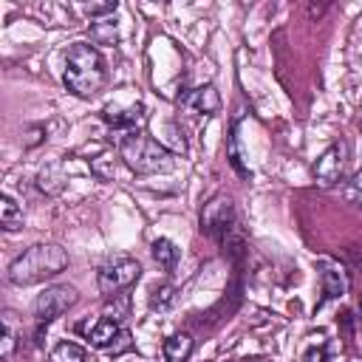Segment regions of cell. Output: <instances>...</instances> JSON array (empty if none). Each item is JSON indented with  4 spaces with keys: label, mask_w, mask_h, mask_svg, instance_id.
<instances>
[{
    "label": "cell",
    "mask_w": 362,
    "mask_h": 362,
    "mask_svg": "<svg viewBox=\"0 0 362 362\" xmlns=\"http://www.w3.org/2000/svg\"><path fill=\"white\" fill-rule=\"evenodd\" d=\"M105 79H107V65L96 45H90V42L68 45L62 82L74 96H79V99L96 96L105 88Z\"/></svg>",
    "instance_id": "obj_1"
},
{
    "label": "cell",
    "mask_w": 362,
    "mask_h": 362,
    "mask_svg": "<svg viewBox=\"0 0 362 362\" xmlns=\"http://www.w3.org/2000/svg\"><path fill=\"white\" fill-rule=\"evenodd\" d=\"M68 269V252L57 243H34L23 249L11 263H8V283L11 286H34L48 277H57L59 272Z\"/></svg>",
    "instance_id": "obj_2"
},
{
    "label": "cell",
    "mask_w": 362,
    "mask_h": 362,
    "mask_svg": "<svg viewBox=\"0 0 362 362\" xmlns=\"http://www.w3.org/2000/svg\"><path fill=\"white\" fill-rule=\"evenodd\" d=\"M119 156L122 161L136 173V175H156V173H170L175 167V156L156 139L133 130L124 133L119 141Z\"/></svg>",
    "instance_id": "obj_3"
},
{
    "label": "cell",
    "mask_w": 362,
    "mask_h": 362,
    "mask_svg": "<svg viewBox=\"0 0 362 362\" xmlns=\"http://www.w3.org/2000/svg\"><path fill=\"white\" fill-rule=\"evenodd\" d=\"M76 300H79V294H76V288L74 286H68V283H57V286H48L45 291H40L37 294V300H34V322H37V342H40V337H42V328H48L54 320H59L68 308H74L76 305Z\"/></svg>",
    "instance_id": "obj_4"
},
{
    "label": "cell",
    "mask_w": 362,
    "mask_h": 362,
    "mask_svg": "<svg viewBox=\"0 0 362 362\" xmlns=\"http://www.w3.org/2000/svg\"><path fill=\"white\" fill-rule=\"evenodd\" d=\"M141 277V266L130 255H113L107 257L96 272V286L105 297H113L119 291H127Z\"/></svg>",
    "instance_id": "obj_5"
},
{
    "label": "cell",
    "mask_w": 362,
    "mask_h": 362,
    "mask_svg": "<svg viewBox=\"0 0 362 362\" xmlns=\"http://www.w3.org/2000/svg\"><path fill=\"white\" fill-rule=\"evenodd\" d=\"M235 226V206L229 195H212L201 206V232H206L215 240H226V235Z\"/></svg>",
    "instance_id": "obj_6"
},
{
    "label": "cell",
    "mask_w": 362,
    "mask_h": 362,
    "mask_svg": "<svg viewBox=\"0 0 362 362\" xmlns=\"http://www.w3.org/2000/svg\"><path fill=\"white\" fill-rule=\"evenodd\" d=\"M345 161H348V144L345 141H334L322 150V156L314 161L311 173L314 178L322 184V187H334L342 181V173H345Z\"/></svg>",
    "instance_id": "obj_7"
},
{
    "label": "cell",
    "mask_w": 362,
    "mask_h": 362,
    "mask_svg": "<svg viewBox=\"0 0 362 362\" xmlns=\"http://www.w3.org/2000/svg\"><path fill=\"white\" fill-rule=\"evenodd\" d=\"M178 102L184 105V107H189V110H195V113H201V116H215L218 110H221V96H218V90H215V85H201V88H192V90H187V93H181L178 96Z\"/></svg>",
    "instance_id": "obj_8"
},
{
    "label": "cell",
    "mask_w": 362,
    "mask_h": 362,
    "mask_svg": "<svg viewBox=\"0 0 362 362\" xmlns=\"http://www.w3.org/2000/svg\"><path fill=\"white\" fill-rule=\"evenodd\" d=\"M102 119H105L110 127H116V130H127V133H133V127L144 119V105H141V102H133V105L122 107V105L110 102V105L102 107Z\"/></svg>",
    "instance_id": "obj_9"
},
{
    "label": "cell",
    "mask_w": 362,
    "mask_h": 362,
    "mask_svg": "<svg viewBox=\"0 0 362 362\" xmlns=\"http://www.w3.org/2000/svg\"><path fill=\"white\" fill-rule=\"evenodd\" d=\"M320 283H322V300L317 308H322L328 300H339L348 291V274L337 263H320Z\"/></svg>",
    "instance_id": "obj_10"
},
{
    "label": "cell",
    "mask_w": 362,
    "mask_h": 362,
    "mask_svg": "<svg viewBox=\"0 0 362 362\" xmlns=\"http://www.w3.org/2000/svg\"><path fill=\"white\" fill-rule=\"evenodd\" d=\"M192 348H195V339L189 334H170L161 345V354L167 362H187L192 356Z\"/></svg>",
    "instance_id": "obj_11"
},
{
    "label": "cell",
    "mask_w": 362,
    "mask_h": 362,
    "mask_svg": "<svg viewBox=\"0 0 362 362\" xmlns=\"http://www.w3.org/2000/svg\"><path fill=\"white\" fill-rule=\"evenodd\" d=\"M119 322L116 320H110V317H99L90 328H88V339H90V345L93 348H102V351H107L110 345H113V339L119 337Z\"/></svg>",
    "instance_id": "obj_12"
},
{
    "label": "cell",
    "mask_w": 362,
    "mask_h": 362,
    "mask_svg": "<svg viewBox=\"0 0 362 362\" xmlns=\"http://www.w3.org/2000/svg\"><path fill=\"white\" fill-rule=\"evenodd\" d=\"M150 252H153V260L170 274V272H175V266H178V260H181V249L170 240V238H156L153 243H150Z\"/></svg>",
    "instance_id": "obj_13"
},
{
    "label": "cell",
    "mask_w": 362,
    "mask_h": 362,
    "mask_svg": "<svg viewBox=\"0 0 362 362\" xmlns=\"http://www.w3.org/2000/svg\"><path fill=\"white\" fill-rule=\"evenodd\" d=\"M226 156H229V164L235 167V173L240 178H252V170L243 164V156H240V147H238V119L232 122L229 136H226Z\"/></svg>",
    "instance_id": "obj_14"
},
{
    "label": "cell",
    "mask_w": 362,
    "mask_h": 362,
    "mask_svg": "<svg viewBox=\"0 0 362 362\" xmlns=\"http://www.w3.org/2000/svg\"><path fill=\"white\" fill-rule=\"evenodd\" d=\"M0 226L6 232H14V229L23 226V209H20V204L11 195H3L0 198Z\"/></svg>",
    "instance_id": "obj_15"
},
{
    "label": "cell",
    "mask_w": 362,
    "mask_h": 362,
    "mask_svg": "<svg viewBox=\"0 0 362 362\" xmlns=\"http://www.w3.org/2000/svg\"><path fill=\"white\" fill-rule=\"evenodd\" d=\"M65 175H62V167L59 164H51V167H45L40 175H37V187L42 189V192H48V195H57L62 187H65Z\"/></svg>",
    "instance_id": "obj_16"
},
{
    "label": "cell",
    "mask_w": 362,
    "mask_h": 362,
    "mask_svg": "<svg viewBox=\"0 0 362 362\" xmlns=\"http://www.w3.org/2000/svg\"><path fill=\"white\" fill-rule=\"evenodd\" d=\"M173 300H175V286L173 283H156L150 288V297H147L153 311H167L173 305Z\"/></svg>",
    "instance_id": "obj_17"
},
{
    "label": "cell",
    "mask_w": 362,
    "mask_h": 362,
    "mask_svg": "<svg viewBox=\"0 0 362 362\" xmlns=\"http://www.w3.org/2000/svg\"><path fill=\"white\" fill-rule=\"evenodd\" d=\"M48 362H85V351H82V345L65 339V342L54 345V351L48 354Z\"/></svg>",
    "instance_id": "obj_18"
},
{
    "label": "cell",
    "mask_w": 362,
    "mask_h": 362,
    "mask_svg": "<svg viewBox=\"0 0 362 362\" xmlns=\"http://www.w3.org/2000/svg\"><path fill=\"white\" fill-rule=\"evenodd\" d=\"M17 348V328H14V311H3V339H0V356L8 359Z\"/></svg>",
    "instance_id": "obj_19"
},
{
    "label": "cell",
    "mask_w": 362,
    "mask_h": 362,
    "mask_svg": "<svg viewBox=\"0 0 362 362\" xmlns=\"http://www.w3.org/2000/svg\"><path fill=\"white\" fill-rule=\"evenodd\" d=\"M105 317H110V320H116V322H122L124 317H130V294H127V291H119V294L107 297V303H105Z\"/></svg>",
    "instance_id": "obj_20"
},
{
    "label": "cell",
    "mask_w": 362,
    "mask_h": 362,
    "mask_svg": "<svg viewBox=\"0 0 362 362\" xmlns=\"http://www.w3.org/2000/svg\"><path fill=\"white\" fill-rule=\"evenodd\" d=\"M90 40L96 42V45H113L116 40H119V34H116V23L113 20H99V23H93L90 25Z\"/></svg>",
    "instance_id": "obj_21"
},
{
    "label": "cell",
    "mask_w": 362,
    "mask_h": 362,
    "mask_svg": "<svg viewBox=\"0 0 362 362\" xmlns=\"http://www.w3.org/2000/svg\"><path fill=\"white\" fill-rule=\"evenodd\" d=\"M342 198H345L348 204L362 206V170H356V173L342 184Z\"/></svg>",
    "instance_id": "obj_22"
},
{
    "label": "cell",
    "mask_w": 362,
    "mask_h": 362,
    "mask_svg": "<svg viewBox=\"0 0 362 362\" xmlns=\"http://www.w3.org/2000/svg\"><path fill=\"white\" fill-rule=\"evenodd\" d=\"M303 362H328V342L322 334H317V345H308L303 354Z\"/></svg>",
    "instance_id": "obj_23"
},
{
    "label": "cell",
    "mask_w": 362,
    "mask_h": 362,
    "mask_svg": "<svg viewBox=\"0 0 362 362\" xmlns=\"http://www.w3.org/2000/svg\"><path fill=\"white\" fill-rule=\"evenodd\" d=\"M133 348V337H130V331H119V337L113 339V345L107 348V354H113V356H119V354H124V351H130Z\"/></svg>",
    "instance_id": "obj_24"
},
{
    "label": "cell",
    "mask_w": 362,
    "mask_h": 362,
    "mask_svg": "<svg viewBox=\"0 0 362 362\" xmlns=\"http://www.w3.org/2000/svg\"><path fill=\"white\" fill-rule=\"evenodd\" d=\"M90 170L99 175V178H113V173H116V161L113 158H96L93 164H90Z\"/></svg>",
    "instance_id": "obj_25"
},
{
    "label": "cell",
    "mask_w": 362,
    "mask_h": 362,
    "mask_svg": "<svg viewBox=\"0 0 362 362\" xmlns=\"http://www.w3.org/2000/svg\"><path fill=\"white\" fill-rule=\"evenodd\" d=\"M85 11H88L90 17H105V14H113V11H116V0H110V3H88V6H85Z\"/></svg>",
    "instance_id": "obj_26"
},
{
    "label": "cell",
    "mask_w": 362,
    "mask_h": 362,
    "mask_svg": "<svg viewBox=\"0 0 362 362\" xmlns=\"http://www.w3.org/2000/svg\"><path fill=\"white\" fill-rule=\"evenodd\" d=\"M359 314H362V300H359ZM359 322H362V320H359Z\"/></svg>",
    "instance_id": "obj_27"
}]
</instances>
